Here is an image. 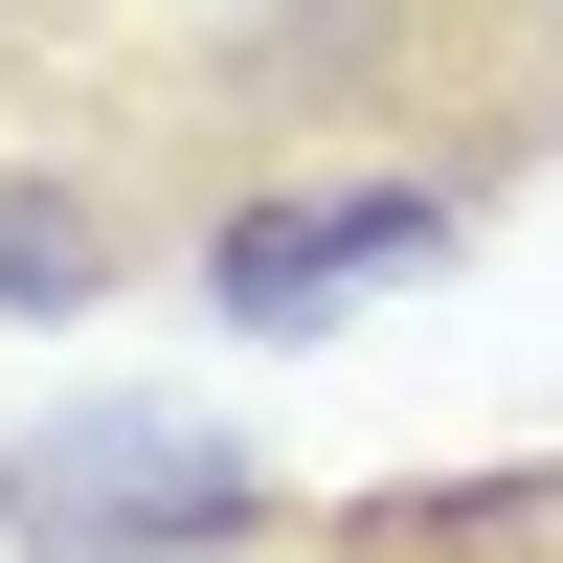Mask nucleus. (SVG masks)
Here are the masks:
<instances>
[{
	"label": "nucleus",
	"instance_id": "obj_1",
	"mask_svg": "<svg viewBox=\"0 0 563 563\" xmlns=\"http://www.w3.org/2000/svg\"><path fill=\"white\" fill-rule=\"evenodd\" d=\"M451 225H474V180H451V158H361V180H225V225H203V316H225V339H339L361 294L451 271Z\"/></svg>",
	"mask_w": 563,
	"mask_h": 563
},
{
	"label": "nucleus",
	"instance_id": "obj_2",
	"mask_svg": "<svg viewBox=\"0 0 563 563\" xmlns=\"http://www.w3.org/2000/svg\"><path fill=\"white\" fill-rule=\"evenodd\" d=\"M0 519L45 563H225V541H271V474L180 406H68L45 451H0Z\"/></svg>",
	"mask_w": 563,
	"mask_h": 563
},
{
	"label": "nucleus",
	"instance_id": "obj_3",
	"mask_svg": "<svg viewBox=\"0 0 563 563\" xmlns=\"http://www.w3.org/2000/svg\"><path fill=\"white\" fill-rule=\"evenodd\" d=\"M90 294H113V203L45 180V158H0V316H90Z\"/></svg>",
	"mask_w": 563,
	"mask_h": 563
}]
</instances>
